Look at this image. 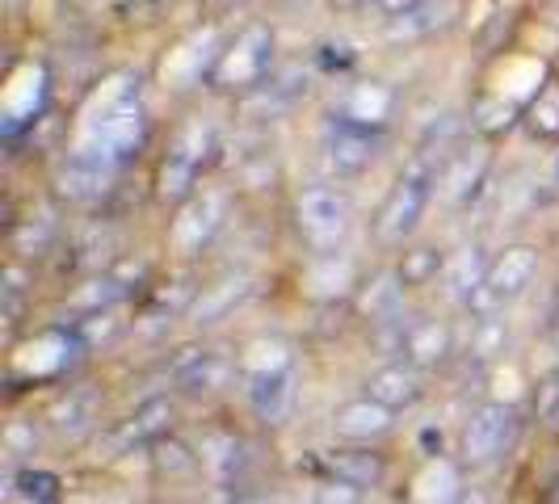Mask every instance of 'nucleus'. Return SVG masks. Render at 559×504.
I'll use <instances>...</instances> for the list:
<instances>
[{
    "instance_id": "obj_1",
    "label": "nucleus",
    "mask_w": 559,
    "mask_h": 504,
    "mask_svg": "<svg viewBox=\"0 0 559 504\" xmlns=\"http://www.w3.org/2000/svg\"><path fill=\"white\" fill-rule=\"evenodd\" d=\"M433 190H438V168L420 156L413 168H404V177L392 185V194L383 197L379 219H374V236L383 244H404L420 227V219H425V211L433 202Z\"/></svg>"
},
{
    "instance_id": "obj_2",
    "label": "nucleus",
    "mask_w": 559,
    "mask_h": 504,
    "mask_svg": "<svg viewBox=\"0 0 559 504\" xmlns=\"http://www.w3.org/2000/svg\"><path fill=\"white\" fill-rule=\"evenodd\" d=\"M534 274H538V252H534L531 244H513V249H504L501 256L488 265L484 286L467 299V308L479 311V320H484V315H497V308L513 303V299L531 286Z\"/></svg>"
},
{
    "instance_id": "obj_3",
    "label": "nucleus",
    "mask_w": 559,
    "mask_h": 504,
    "mask_svg": "<svg viewBox=\"0 0 559 504\" xmlns=\"http://www.w3.org/2000/svg\"><path fill=\"white\" fill-rule=\"evenodd\" d=\"M143 127H147L143 106L135 97H127V101H118V106H110V110L102 113H81V135L76 140L102 147L106 156H114L122 165L143 143Z\"/></svg>"
},
{
    "instance_id": "obj_4",
    "label": "nucleus",
    "mask_w": 559,
    "mask_h": 504,
    "mask_svg": "<svg viewBox=\"0 0 559 504\" xmlns=\"http://www.w3.org/2000/svg\"><path fill=\"white\" fill-rule=\"evenodd\" d=\"M349 215H354V206H349V194L341 185H311L295 202V224L304 231V240L316 249L336 244L349 231Z\"/></svg>"
},
{
    "instance_id": "obj_5",
    "label": "nucleus",
    "mask_w": 559,
    "mask_h": 504,
    "mask_svg": "<svg viewBox=\"0 0 559 504\" xmlns=\"http://www.w3.org/2000/svg\"><path fill=\"white\" fill-rule=\"evenodd\" d=\"M270 63H274V34H270V26L252 22V26L240 29V38L219 56L215 81L224 84V88H252V84L265 81Z\"/></svg>"
},
{
    "instance_id": "obj_6",
    "label": "nucleus",
    "mask_w": 559,
    "mask_h": 504,
    "mask_svg": "<svg viewBox=\"0 0 559 504\" xmlns=\"http://www.w3.org/2000/svg\"><path fill=\"white\" fill-rule=\"evenodd\" d=\"M114 172H118V160H114V156H106V152L93 147V143L76 140L72 152L63 156V165H59L56 185L68 202H93V197H102L110 190Z\"/></svg>"
},
{
    "instance_id": "obj_7",
    "label": "nucleus",
    "mask_w": 559,
    "mask_h": 504,
    "mask_svg": "<svg viewBox=\"0 0 559 504\" xmlns=\"http://www.w3.org/2000/svg\"><path fill=\"white\" fill-rule=\"evenodd\" d=\"M513 429H518V417H513V404H501V399H488L484 408L472 412L467 420V433H463V454L472 467H488L497 463L509 442H513Z\"/></svg>"
},
{
    "instance_id": "obj_8",
    "label": "nucleus",
    "mask_w": 559,
    "mask_h": 504,
    "mask_svg": "<svg viewBox=\"0 0 559 504\" xmlns=\"http://www.w3.org/2000/svg\"><path fill=\"white\" fill-rule=\"evenodd\" d=\"M224 215H227L224 194H194L186 206H181V215L173 219V227H168V244H173V252H181V256L202 252L211 240H215V231L224 227Z\"/></svg>"
},
{
    "instance_id": "obj_9",
    "label": "nucleus",
    "mask_w": 559,
    "mask_h": 504,
    "mask_svg": "<svg viewBox=\"0 0 559 504\" xmlns=\"http://www.w3.org/2000/svg\"><path fill=\"white\" fill-rule=\"evenodd\" d=\"M374 147L379 143H374V135L366 127L341 122V127L329 131V140H324V160H329V168H333L336 177H358V172H366V168L374 165V156H379Z\"/></svg>"
},
{
    "instance_id": "obj_10",
    "label": "nucleus",
    "mask_w": 559,
    "mask_h": 504,
    "mask_svg": "<svg viewBox=\"0 0 559 504\" xmlns=\"http://www.w3.org/2000/svg\"><path fill=\"white\" fill-rule=\"evenodd\" d=\"M392 408H383L379 399H349V404H341L333 412V429L336 437H345V442H374V437H383L388 429H392Z\"/></svg>"
},
{
    "instance_id": "obj_11",
    "label": "nucleus",
    "mask_w": 559,
    "mask_h": 504,
    "mask_svg": "<svg viewBox=\"0 0 559 504\" xmlns=\"http://www.w3.org/2000/svg\"><path fill=\"white\" fill-rule=\"evenodd\" d=\"M211 59H215V29H198V34H190L186 43H177L168 51L160 76H165V84L186 88V84H194L211 68Z\"/></svg>"
},
{
    "instance_id": "obj_12",
    "label": "nucleus",
    "mask_w": 559,
    "mask_h": 504,
    "mask_svg": "<svg viewBox=\"0 0 559 504\" xmlns=\"http://www.w3.org/2000/svg\"><path fill=\"white\" fill-rule=\"evenodd\" d=\"M366 395H370V399H379V404H383V408H392V412H400V408H413V404L420 399L417 365H408V362L379 365V370L366 379Z\"/></svg>"
},
{
    "instance_id": "obj_13",
    "label": "nucleus",
    "mask_w": 559,
    "mask_h": 504,
    "mask_svg": "<svg viewBox=\"0 0 559 504\" xmlns=\"http://www.w3.org/2000/svg\"><path fill=\"white\" fill-rule=\"evenodd\" d=\"M97 412H102V399L93 387H72V392H63L51 404V429H56L59 437H84L93 424H97Z\"/></svg>"
},
{
    "instance_id": "obj_14",
    "label": "nucleus",
    "mask_w": 559,
    "mask_h": 504,
    "mask_svg": "<svg viewBox=\"0 0 559 504\" xmlns=\"http://www.w3.org/2000/svg\"><path fill=\"white\" fill-rule=\"evenodd\" d=\"M290 404H295V374L290 370L249 379V408L265 424H282L286 412H290Z\"/></svg>"
},
{
    "instance_id": "obj_15",
    "label": "nucleus",
    "mask_w": 559,
    "mask_h": 504,
    "mask_svg": "<svg viewBox=\"0 0 559 504\" xmlns=\"http://www.w3.org/2000/svg\"><path fill=\"white\" fill-rule=\"evenodd\" d=\"M173 374H177V383H181L186 392L206 395L224 387L231 365H227V358L211 353V349H186V353L177 358V365H173Z\"/></svg>"
},
{
    "instance_id": "obj_16",
    "label": "nucleus",
    "mask_w": 559,
    "mask_h": 504,
    "mask_svg": "<svg viewBox=\"0 0 559 504\" xmlns=\"http://www.w3.org/2000/svg\"><path fill=\"white\" fill-rule=\"evenodd\" d=\"M249 295H252V281L245 278V274H231V278L211 281V286H206V290H202V295L194 299L190 315H194L198 324H215V320L231 315V311L240 308Z\"/></svg>"
},
{
    "instance_id": "obj_17",
    "label": "nucleus",
    "mask_w": 559,
    "mask_h": 504,
    "mask_svg": "<svg viewBox=\"0 0 559 504\" xmlns=\"http://www.w3.org/2000/svg\"><path fill=\"white\" fill-rule=\"evenodd\" d=\"M400 353H404V362L417 365V370L438 365L450 353V328L442 320H420V324H413V328L404 333Z\"/></svg>"
},
{
    "instance_id": "obj_18",
    "label": "nucleus",
    "mask_w": 559,
    "mask_h": 504,
    "mask_svg": "<svg viewBox=\"0 0 559 504\" xmlns=\"http://www.w3.org/2000/svg\"><path fill=\"white\" fill-rule=\"evenodd\" d=\"M38 101H43V68L26 63V68L13 72V81L4 88V122L9 127H22L26 118H34Z\"/></svg>"
},
{
    "instance_id": "obj_19",
    "label": "nucleus",
    "mask_w": 559,
    "mask_h": 504,
    "mask_svg": "<svg viewBox=\"0 0 559 504\" xmlns=\"http://www.w3.org/2000/svg\"><path fill=\"white\" fill-rule=\"evenodd\" d=\"M479 177H484V152H479V147H463V152H454L450 165L438 172V194L447 197V202H463V197L479 185Z\"/></svg>"
},
{
    "instance_id": "obj_20",
    "label": "nucleus",
    "mask_w": 559,
    "mask_h": 504,
    "mask_svg": "<svg viewBox=\"0 0 559 504\" xmlns=\"http://www.w3.org/2000/svg\"><path fill=\"white\" fill-rule=\"evenodd\" d=\"M395 106V93L388 84H354L349 88V97H345V122H354V127H374V122H383Z\"/></svg>"
},
{
    "instance_id": "obj_21",
    "label": "nucleus",
    "mask_w": 559,
    "mask_h": 504,
    "mask_svg": "<svg viewBox=\"0 0 559 504\" xmlns=\"http://www.w3.org/2000/svg\"><path fill=\"white\" fill-rule=\"evenodd\" d=\"M173 424V399L168 395H152L122 424V442H160Z\"/></svg>"
},
{
    "instance_id": "obj_22",
    "label": "nucleus",
    "mask_w": 559,
    "mask_h": 504,
    "mask_svg": "<svg viewBox=\"0 0 559 504\" xmlns=\"http://www.w3.org/2000/svg\"><path fill=\"white\" fill-rule=\"evenodd\" d=\"M329 471H333V479H345V483L366 492V488H379L388 479V463L379 454H370V449H345V454L329 458Z\"/></svg>"
},
{
    "instance_id": "obj_23",
    "label": "nucleus",
    "mask_w": 559,
    "mask_h": 504,
    "mask_svg": "<svg viewBox=\"0 0 559 504\" xmlns=\"http://www.w3.org/2000/svg\"><path fill=\"white\" fill-rule=\"evenodd\" d=\"M198 172H202L198 160H190V156H181V152H173V147H168V156L160 160V172H156V194L165 197V202L194 197Z\"/></svg>"
},
{
    "instance_id": "obj_24",
    "label": "nucleus",
    "mask_w": 559,
    "mask_h": 504,
    "mask_svg": "<svg viewBox=\"0 0 559 504\" xmlns=\"http://www.w3.org/2000/svg\"><path fill=\"white\" fill-rule=\"evenodd\" d=\"M484 274H488V265L479 261V249H463L454 261L447 265V286H450V299H459V303H467L472 295H476L479 286H484Z\"/></svg>"
},
{
    "instance_id": "obj_25",
    "label": "nucleus",
    "mask_w": 559,
    "mask_h": 504,
    "mask_svg": "<svg viewBox=\"0 0 559 504\" xmlns=\"http://www.w3.org/2000/svg\"><path fill=\"white\" fill-rule=\"evenodd\" d=\"M459 496V476L450 463H429L413 483V501L417 504H450Z\"/></svg>"
},
{
    "instance_id": "obj_26",
    "label": "nucleus",
    "mask_w": 559,
    "mask_h": 504,
    "mask_svg": "<svg viewBox=\"0 0 559 504\" xmlns=\"http://www.w3.org/2000/svg\"><path fill=\"white\" fill-rule=\"evenodd\" d=\"M400 303H404V281H400V274L374 278L362 290V299H358L362 315H370V320H392L395 311H400Z\"/></svg>"
},
{
    "instance_id": "obj_27",
    "label": "nucleus",
    "mask_w": 559,
    "mask_h": 504,
    "mask_svg": "<svg viewBox=\"0 0 559 504\" xmlns=\"http://www.w3.org/2000/svg\"><path fill=\"white\" fill-rule=\"evenodd\" d=\"M240 370L257 379V374H278V370H290V345L286 340H274V336H261L252 340L240 358Z\"/></svg>"
},
{
    "instance_id": "obj_28",
    "label": "nucleus",
    "mask_w": 559,
    "mask_h": 504,
    "mask_svg": "<svg viewBox=\"0 0 559 504\" xmlns=\"http://www.w3.org/2000/svg\"><path fill=\"white\" fill-rule=\"evenodd\" d=\"M202 467L211 471L215 479H227L240 471V442L231 437V433H211L206 442H202Z\"/></svg>"
},
{
    "instance_id": "obj_29",
    "label": "nucleus",
    "mask_w": 559,
    "mask_h": 504,
    "mask_svg": "<svg viewBox=\"0 0 559 504\" xmlns=\"http://www.w3.org/2000/svg\"><path fill=\"white\" fill-rule=\"evenodd\" d=\"M152 463H156V471L160 476H190L198 463V454H190V446H181L177 437H160V442H152Z\"/></svg>"
},
{
    "instance_id": "obj_30",
    "label": "nucleus",
    "mask_w": 559,
    "mask_h": 504,
    "mask_svg": "<svg viewBox=\"0 0 559 504\" xmlns=\"http://www.w3.org/2000/svg\"><path fill=\"white\" fill-rule=\"evenodd\" d=\"M442 13H447V4L442 0H429V4H420L417 13L388 22V38H420V34H429V29H438L447 22Z\"/></svg>"
},
{
    "instance_id": "obj_31",
    "label": "nucleus",
    "mask_w": 559,
    "mask_h": 504,
    "mask_svg": "<svg viewBox=\"0 0 559 504\" xmlns=\"http://www.w3.org/2000/svg\"><path fill=\"white\" fill-rule=\"evenodd\" d=\"M447 265H442V252L438 249H413L404 252V261H400V281H404V290L408 286H425V281H433L438 274H442Z\"/></svg>"
},
{
    "instance_id": "obj_32",
    "label": "nucleus",
    "mask_w": 559,
    "mask_h": 504,
    "mask_svg": "<svg viewBox=\"0 0 559 504\" xmlns=\"http://www.w3.org/2000/svg\"><path fill=\"white\" fill-rule=\"evenodd\" d=\"M504 345H509V328H504V320L497 315H484L476 324V333H472V353H476L479 362H492V358H501Z\"/></svg>"
},
{
    "instance_id": "obj_33",
    "label": "nucleus",
    "mask_w": 559,
    "mask_h": 504,
    "mask_svg": "<svg viewBox=\"0 0 559 504\" xmlns=\"http://www.w3.org/2000/svg\"><path fill=\"white\" fill-rule=\"evenodd\" d=\"M118 295H122V281L118 278H93L84 290H76L72 308H81L84 315H93V311H110L114 303H118Z\"/></svg>"
},
{
    "instance_id": "obj_34",
    "label": "nucleus",
    "mask_w": 559,
    "mask_h": 504,
    "mask_svg": "<svg viewBox=\"0 0 559 504\" xmlns=\"http://www.w3.org/2000/svg\"><path fill=\"white\" fill-rule=\"evenodd\" d=\"M308 286L316 295H333V290H345L349 286V261H336V256H324L308 269Z\"/></svg>"
},
{
    "instance_id": "obj_35",
    "label": "nucleus",
    "mask_w": 559,
    "mask_h": 504,
    "mask_svg": "<svg viewBox=\"0 0 559 504\" xmlns=\"http://www.w3.org/2000/svg\"><path fill=\"white\" fill-rule=\"evenodd\" d=\"M531 127L534 135H559V84H547L531 106Z\"/></svg>"
},
{
    "instance_id": "obj_36",
    "label": "nucleus",
    "mask_w": 559,
    "mask_h": 504,
    "mask_svg": "<svg viewBox=\"0 0 559 504\" xmlns=\"http://www.w3.org/2000/svg\"><path fill=\"white\" fill-rule=\"evenodd\" d=\"M476 122L484 127V131H501V127H509L513 122V101L504 97V93H497V97H484L476 106Z\"/></svg>"
},
{
    "instance_id": "obj_37",
    "label": "nucleus",
    "mask_w": 559,
    "mask_h": 504,
    "mask_svg": "<svg viewBox=\"0 0 559 504\" xmlns=\"http://www.w3.org/2000/svg\"><path fill=\"white\" fill-rule=\"evenodd\" d=\"M63 340L59 336H43V340H34L26 353H34V358H17V362L26 365V370H34V374H47V370H56L59 362H63V353H51V349H59Z\"/></svg>"
},
{
    "instance_id": "obj_38",
    "label": "nucleus",
    "mask_w": 559,
    "mask_h": 504,
    "mask_svg": "<svg viewBox=\"0 0 559 504\" xmlns=\"http://www.w3.org/2000/svg\"><path fill=\"white\" fill-rule=\"evenodd\" d=\"M311 504H366V492L354 488V483H345V479H329V483L316 488Z\"/></svg>"
},
{
    "instance_id": "obj_39",
    "label": "nucleus",
    "mask_w": 559,
    "mask_h": 504,
    "mask_svg": "<svg viewBox=\"0 0 559 504\" xmlns=\"http://www.w3.org/2000/svg\"><path fill=\"white\" fill-rule=\"evenodd\" d=\"M122 328V320L110 311H93L88 320H81V336H84V345H97V340H110L114 333Z\"/></svg>"
},
{
    "instance_id": "obj_40",
    "label": "nucleus",
    "mask_w": 559,
    "mask_h": 504,
    "mask_svg": "<svg viewBox=\"0 0 559 504\" xmlns=\"http://www.w3.org/2000/svg\"><path fill=\"white\" fill-rule=\"evenodd\" d=\"M4 446H9V454H22V449H34V429H29L26 420H13L9 424V433H4Z\"/></svg>"
},
{
    "instance_id": "obj_41",
    "label": "nucleus",
    "mask_w": 559,
    "mask_h": 504,
    "mask_svg": "<svg viewBox=\"0 0 559 504\" xmlns=\"http://www.w3.org/2000/svg\"><path fill=\"white\" fill-rule=\"evenodd\" d=\"M420 4H429V0H374V9H379L388 22H395V17H408V13H417Z\"/></svg>"
},
{
    "instance_id": "obj_42",
    "label": "nucleus",
    "mask_w": 559,
    "mask_h": 504,
    "mask_svg": "<svg viewBox=\"0 0 559 504\" xmlns=\"http://www.w3.org/2000/svg\"><path fill=\"white\" fill-rule=\"evenodd\" d=\"M336 4H345V9H354V4H366V0H336Z\"/></svg>"
},
{
    "instance_id": "obj_43",
    "label": "nucleus",
    "mask_w": 559,
    "mask_h": 504,
    "mask_svg": "<svg viewBox=\"0 0 559 504\" xmlns=\"http://www.w3.org/2000/svg\"><path fill=\"white\" fill-rule=\"evenodd\" d=\"M211 4H240V0H211Z\"/></svg>"
},
{
    "instance_id": "obj_44",
    "label": "nucleus",
    "mask_w": 559,
    "mask_h": 504,
    "mask_svg": "<svg viewBox=\"0 0 559 504\" xmlns=\"http://www.w3.org/2000/svg\"><path fill=\"white\" fill-rule=\"evenodd\" d=\"M556 420H559V417H556Z\"/></svg>"
}]
</instances>
